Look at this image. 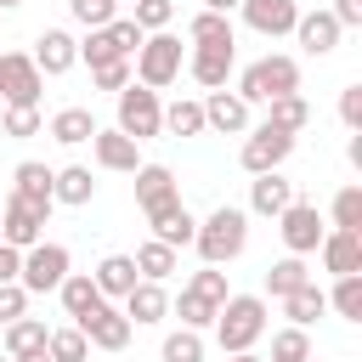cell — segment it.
<instances>
[{
  "mask_svg": "<svg viewBox=\"0 0 362 362\" xmlns=\"http://www.w3.org/2000/svg\"><path fill=\"white\" fill-rule=\"evenodd\" d=\"M74 62H79V40H74L68 28H45V34L34 40V68H40V79L68 74Z\"/></svg>",
  "mask_w": 362,
  "mask_h": 362,
  "instance_id": "obj_12",
  "label": "cell"
},
{
  "mask_svg": "<svg viewBox=\"0 0 362 362\" xmlns=\"http://www.w3.org/2000/svg\"><path fill=\"white\" fill-rule=\"evenodd\" d=\"M17 6H23V0H0V11H17Z\"/></svg>",
  "mask_w": 362,
  "mask_h": 362,
  "instance_id": "obj_53",
  "label": "cell"
},
{
  "mask_svg": "<svg viewBox=\"0 0 362 362\" xmlns=\"http://www.w3.org/2000/svg\"><path fill=\"white\" fill-rule=\"evenodd\" d=\"M181 192H175V175H170V164H141L136 170V204H141V215H153V209H164V204H175Z\"/></svg>",
  "mask_w": 362,
  "mask_h": 362,
  "instance_id": "obj_22",
  "label": "cell"
},
{
  "mask_svg": "<svg viewBox=\"0 0 362 362\" xmlns=\"http://www.w3.org/2000/svg\"><path fill=\"white\" fill-rule=\"evenodd\" d=\"M238 96H243L249 107H255V102L266 107V102H277V96H300V62L283 57V51L249 62V68L238 74Z\"/></svg>",
  "mask_w": 362,
  "mask_h": 362,
  "instance_id": "obj_3",
  "label": "cell"
},
{
  "mask_svg": "<svg viewBox=\"0 0 362 362\" xmlns=\"http://www.w3.org/2000/svg\"><path fill=\"white\" fill-rule=\"evenodd\" d=\"M266 362H311V334L305 328H277Z\"/></svg>",
  "mask_w": 362,
  "mask_h": 362,
  "instance_id": "obj_37",
  "label": "cell"
},
{
  "mask_svg": "<svg viewBox=\"0 0 362 362\" xmlns=\"http://www.w3.org/2000/svg\"><path fill=\"white\" fill-rule=\"evenodd\" d=\"M119 136H130L136 147L141 141H153V136H164V102H158V90H147V85H124L119 90V124H113Z\"/></svg>",
  "mask_w": 362,
  "mask_h": 362,
  "instance_id": "obj_5",
  "label": "cell"
},
{
  "mask_svg": "<svg viewBox=\"0 0 362 362\" xmlns=\"http://www.w3.org/2000/svg\"><path fill=\"white\" fill-rule=\"evenodd\" d=\"M57 294H62V311L79 322L85 311H96L102 305V294H96V283H90V272H68L62 283H57Z\"/></svg>",
  "mask_w": 362,
  "mask_h": 362,
  "instance_id": "obj_28",
  "label": "cell"
},
{
  "mask_svg": "<svg viewBox=\"0 0 362 362\" xmlns=\"http://www.w3.org/2000/svg\"><path fill=\"white\" fill-rule=\"evenodd\" d=\"M334 232H362V187H339L334 192Z\"/></svg>",
  "mask_w": 362,
  "mask_h": 362,
  "instance_id": "obj_38",
  "label": "cell"
},
{
  "mask_svg": "<svg viewBox=\"0 0 362 362\" xmlns=\"http://www.w3.org/2000/svg\"><path fill=\"white\" fill-rule=\"evenodd\" d=\"M209 328H215V339H221V351H226V356L255 351V339L272 328V322H266V300H260V294H226Z\"/></svg>",
  "mask_w": 362,
  "mask_h": 362,
  "instance_id": "obj_2",
  "label": "cell"
},
{
  "mask_svg": "<svg viewBox=\"0 0 362 362\" xmlns=\"http://www.w3.org/2000/svg\"><path fill=\"white\" fill-rule=\"evenodd\" d=\"M288 153H294V136H283V130H272V124H255V130L243 136V147H238V164H243L249 175H272V170L288 164Z\"/></svg>",
  "mask_w": 362,
  "mask_h": 362,
  "instance_id": "obj_8",
  "label": "cell"
},
{
  "mask_svg": "<svg viewBox=\"0 0 362 362\" xmlns=\"http://www.w3.org/2000/svg\"><path fill=\"white\" fill-rule=\"evenodd\" d=\"M40 124H45L40 107H6V119H0V130L17 136V141H23V136H40Z\"/></svg>",
  "mask_w": 362,
  "mask_h": 362,
  "instance_id": "obj_44",
  "label": "cell"
},
{
  "mask_svg": "<svg viewBox=\"0 0 362 362\" xmlns=\"http://www.w3.org/2000/svg\"><path fill=\"white\" fill-rule=\"evenodd\" d=\"M119 311L130 317V328H147V322H164L170 317V294H164V283H136L119 300Z\"/></svg>",
  "mask_w": 362,
  "mask_h": 362,
  "instance_id": "obj_21",
  "label": "cell"
},
{
  "mask_svg": "<svg viewBox=\"0 0 362 362\" xmlns=\"http://www.w3.org/2000/svg\"><path fill=\"white\" fill-rule=\"evenodd\" d=\"M130 6H136V0H130Z\"/></svg>",
  "mask_w": 362,
  "mask_h": 362,
  "instance_id": "obj_55",
  "label": "cell"
},
{
  "mask_svg": "<svg viewBox=\"0 0 362 362\" xmlns=\"http://www.w3.org/2000/svg\"><path fill=\"white\" fill-rule=\"evenodd\" d=\"M45 221H51V209H40V204H28V198H6V209H0V243H11V249H34L40 238H45Z\"/></svg>",
  "mask_w": 362,
  "mask_h": 362,
  "instance_id": "obj_10",
  "label": "cell"
},
{
  "mask_svg": "<svg viewBox=\"0 0 362 362\" xmlns=\"http://www.w3.org/2000/svg\"><path fill=\"white\" fill-rule=\"evenodd\" d=\"M96 198V175L85 170V164H62L57 175H51V204H68V209H85Z\"/></svg>",
  "mask_w": 362,
  "mask_h": 362,
  "instance_id": "obj_23",
  "label": "cell"
},
{
  "mask_svg": "<svg viewBox=\"0 0 362 362\" xmlns=\"http://www.w3.org/2000/svg\"><path fill=\"white\" fill-rule=\"evenodd\" d=\"M74 328L85 334V345H90V351H124V345H130V334H136V328H130V317H124L119 305H107V300H102L96 311H85Z\"/></svg>",
  "mask_w": 362,
  "mask_h": 362,
  "instance_id": "obj_11",
  "label": "cell"
},
{
  "mask_svg": "<svg viewBox=\"0 0 362 362\" xmlns=\"http://www.w3.org/2000/svg\"><path fill=\"white\" fill-rule=\"evenodd\" d=\"M130 260H136V277H141V283H164V277L175 272V249H170V243H158V238H147Z\"/></svg>",
  "mask_w": 362,
  "mask_h": 362,
  "instance_id": "obj_30",
  "label": "cell"
},
{
  "mask_svg": "<svg viewBox=\"0 0 362 362\" xmlns=\"http://www.w3.org/2000/svg\"><path fill=\"white\" fill-rule=\"evenodd\" d=\"M317 255H322V272L356 277V272H362V232H334V226H328V238L317 243Z\"/></svg>",
  "mask_w": 362,
  "mask_h": 362,
  "instance_id": "obj_16",
  "label": "cell"
},
{
  "mask_svg": "<svg viewBox=\"0 0 362 362\" xmlns=\"http://www.w3.org/2000/svg\"><path fill=\"white\" fill-rule=\"evenodd\" d=\"M187 40H192V45H238L232 17H221V11H198V17L187 23Z\"/></svg>",
  "mask_w": 362,
  "mask_h": 362,
  "instance_id": "obj_33",
  "label": "cell"
},
{
  "mask_svg": "<svg viewBox=\"0 0 362 362\" xmlns=\"http://www.w3.org/2000/svg\"><path fill=\"white\" fill-rule=\"evenodd\" d=\"M277 232H283V249L305 260V255H317V243L328 238V221L317 215V204H305V198H294V204H288V209L277 215Z\"/></svg>",
  "mask_w": 362,
  "mask_h": 362,
  "instance_id": "obj_9",
  "label": "cell"
},
{
  "mask_svg": "<svg viewBox=\"0 0 362 362\" xmlns=\"http://www.w3.org/2000/svg\"><path fill=\"white\" fill-rule=\"evenodd\" d=\"M51 175H57V170H45L40 158H23V164L11 170V192L28 198V204H40V209H51Z\"/></svg>",
  "mask_w": 362,
  "mask_h": 362,
  "instance_id": "obj_26",
  "label": "cell"
},
{
  "mask_svg": "<svg viewBox=\"0 0 362 362\" xmlns=\"http://www.w3.org/2000/svg\"><path fill=\"white\" fill-rule=\"evenodd\" d=\"M68 11H74V23H85V28H107V23L119 17V0H68Z\"/></svg>",
  "mask_w": 362,
  "mask_h": 362,
  "instance_id": "obj_42",
  "label": "cell"
},
{
  "mask_svg": "<svg viewBox=\"0 0 362 362\" xmlns=\"http://www.w3.org/2000/svg\"><path fill=\"white\" fill-rule=\"evenodd\" d=\"M328 17H334L339 28H362V0H334Z\"/></svg>",
  "mask_w": 362,
  "mask_h": 362,
  "instance_id": "obj_48",
  "label": "cell"
},
{
  "mask_svg": "<svg viewBox=\"0 0 362 362\" xmlns=\"http://www.w3.org/2000/svg\"><path fill=\"white\" fill-rule=\"evenodd\" d=\"M17 272H23V249L0 243V288H6V283H17Z\"/></svg>",
  "mask_w": 362,
  "mask_h": 362,
  "instance_id": "obj_49",
  "label": "cell"
},
{
  "mask_svg": "<svg viewBox=\"0 0 362 362\" xmlns=\"http://www.w3.org/2000/svg\"><path fill=\"white\" fill-rule=\"evenodd\" d=\"M17 317H28V294H23V283H6L0 288V328L17 322Z\"/></svg>",
  "mask_w": 362,
  "mask_h": 362,
  "instance_id": "obj_46",
  "label": "cell"
},
{
  "mask_svg": "<svg viewBox=\"0 0 362 362\" xmlns=\"http://www.w3.org/2000/svg\"><path fill=\"white\" fill-rule=\"evenodd\" d=\"M45 339H51V328L40 322V317H17V322H6V356H28V351H45Z\"/></svg>",
  "mask_w": 362,
  "mask_h": 362,
  "instance_id": "obj_31",
  "label": "cell"
},
{
  "mask_svg": "<svg viewBox=\"0 0 362 362\" xmlns=\"http://www.w3.org/2000/svg\"><path fill=\"white\" fill-rule=\"evenodd\" d=\"M204 130L249 136V102H243L238 90H209V96H204Z\"/></svg>",
  "mask_w": 362,
  "mask_h": 362,
  "instance_id": "obj_13",
  "label": "cell"
},
{
  "mask_svg": "<svg viewBox=\"0 0 362 362\" xmlns=\"http://www.w3.org/2000/svg\"><path fill=\"white\" fill-rule=\"evenodd\" d=\"M90 153H96L102 170H119V175H136L141 170V147L130 136H119V130H96L90 136Z\"/></svg>",
  "mask_w": 362,
  "mask_h": 362,
  "instance_id": "obj_18",
  "label": "cell"
},
{
  "mask_svg": "<svg viewBox=\"0 0 362 362\" xmlns=\"http://www.w3.org/2000/svg\"><path fill=\"white\" fill-rule=\"evenodd\" d=\"M232 57H238V45H192V51H187V74H192L204 90H226Z\"/></svg>",
  "mask_w": 362,
  "mask_h": 362,
  "instance_id": "obj_14",
  "label": "cell"
},
{
  "mask_svg": "<svg viewBox=\"0 0 362 362\" xmlns=\"http://www.w3.org/2000/svg\"><path fill=\"white\" fill-rule=\"evenodd\" d=\"M90 85H96V90H113V96H119V90L130 85V62H102V68H90Z\"/></svg>",
  "mask_w": 362,
  "mask_h": 362,
  "instance_id": "obj_45",
  "label": "cell"
},
{
  "mask_svg": "<svg viewBox=\"0 0 362 362\" xmlns=\"http://www.w3.org/2000/svg\"><path fill=\"white\" fill-rule=\"evenodd\" d=\"M158 362H204V334H192V328H175V334L164 339Z\"/></svg>",
  "mask_w": 362,
  "mask_h": 362,
  "instance_id": "obj_41",
  "label": "cell"
},
{
  "mask_svg": "<svg viewBox=\"0 0 362 362\" xmlns=\"http://www.w3.org/2000/svg\"><path fill=\"white\" fill-rule=\"evenodd\" d=\"M181 68H187V51H181V40H175V34H147V40H141V51L130 57V79H136V85H147V90L175 85V79H181Z\"/></svg>",
  "mask_w": 362,
  "mask_h": 362,
  "instance_id": "obj_4",
  "label": "cell"
},
{
  "mask_svg": "<svg viewBox=\"0 0 362 362\" xmlns=\"http://www.w3.org/2000/svg\"><path fill=\"white\" fill-rule=\"evenodd\" d=\"M0 362H11V356H0Z\"/></svg>",
  "mask_w": 362,
  "mask_h": 362,
  "instance_id": "obj_54",
  "label": "cell"
},
{
  "mask_svg": "<svg viewBox=\"0 0 362 362\" xmlns=\"http://www.w3.org/2000/svg\"><path fill=\"white\" fill-rule=\"evenodd\" d=\"M339 119H345V130H362V85L339 90Z\"/></svg>",
  "mask_w": 362,
  "mask_h": 362,
  "instance_id": "obj_47",
  "label": "cell"
},
{
  "mask_svg": "<svg viewBox=\"0 0 362 362\" xmlns=\"http://www.w3.org/2000/svg\"><path fill=\"white\" fill-rule=\"evenodd\" d=\"M322 311H328V294H322L317 283H305V288L283 294V317H288V328H311Z\"/></svg>",
  "mask_w": 362,
  "mask_h": 362,
  "instance_id": "obj_29",
  "label": "cell"
},
{
  "mask_svg": "<svg viewBox=\"0 0 362 362\" xmlns=\"http://www.w3.org/2000/svg\"><path fill=\"white\" fill-rule=\"evenodd\" d=\"M305 283H311V266H305L300 255H283V260L266 266V294H272V300H283V294H294V288H305Z\"/></svg>",
  "mask_w": 362,
  "mask_h": 362,
  "instance_id": "obj_27",
  "label": "cell"
},
{
  "mask_svg": "<svg viewBox=\"0 0 362 362\" xmlns=\"http://www.w3.org/2000/svg\"><path fill=\"white\" fill-rule=\"evenodd\" d=\"M328 311H339L345 322H362V272H356V277H334Z\"/></svg>",
  "mask_w": 362,
  "mask_h": 362,
  "instance_id": "obj_36",
  "label": "cell"
},
{
  "mask_svg": "<svg viewBox=\"0 0 362 362\" xmlns=\"http://www.w3.org/2000/svg\"><path fill=\"white\" fill-rule=\"evenodd\" d=\"M238 6H243V0H204V11H221V17H232Z\"/></svg>",
  "mask_w": 362,
  "mask_h": 362,
  "instance_id": "obj_50",
  "label": "cell"
},
{
  "mask_svg": "<svg viewBox=\"0 0 362 362\" xmlns=\"http://www.w3.org/2000/svg\"><path fill=\"white\" fill-rule=\"evenodd\" d=\"M45 351H51V362H90V345H85L79 328H51Z\"/></svg>",
  "mask_w": 362,
  "mask_h": 362,
  "instance_id": "obj_39",
  "label": "cell"
},
{
  "mask_svg": "<svg viewBox=\"0 0 362 362\" xmlns=\"http://www.w3.org/2000/svg\"><path fill=\"white\" fill-rule=\"evenodd\" d=\"M45 130H51V141H62V147H85V141H90L102 124L90 119V107H57Z\"/></svg>",
  "mask_w": 362,
  "mask_h": 362,
  "instance_id": "obj_25",
  "label": "cell"
},
{
  "mask_svg": "<svg viewBox=\"0 0 362 362\" xmlns=\"http://www.w3.org/2000/svg\"><path fill=\"white\" fill-rule=\"evenodd\" d=\"M147 226H153V238L158 243H170V249H187L192 243V232H198V215L175 198V204H164V209H153L147 215Z\"/></svg>",
  "mask_w": 362,
  "mask_h": 362,
  "instance_id": "obj_20",
  "label": "cell"
},
{
  "mask_svg": "<svg viewBox=\"0 0 362 362\" xmlns=\"http://www.w3.org/2000/svg\"><path fill=\"white\" fill-rule=\"evenodd\" d=\"M226 362H266V356H255V351H238V356H226Z\"/></svg>",
  "mask_w": 362,
  "mask_h": 362,
  "instance_id": "obj_52",
  "label": "cell"
},
{
  "mask_svg": "<svg viewBox=\"0 0 362 362\" xmlns=\"http://www.w3.org/2000/svg\"><path fill=\"white\" fill-rule=\"evenodd\" d=\"M40 90H45V79H40L34 57L0 51V102L6 107H40Z\"/></svg>",
  "mask_w": 362,
  "mask_h": 362,
  "instance_id": "obj_7",
  "label": "cell"
},
{
  "mask_svg": "<svg viewBox=\"0 0 362 362\" xmlns=\"http://www.w3.org/2000/svg\"><path fill=\"white\" fill-rule=\"evenodd\" d=\"M170 17H175V0H136V11H130V23L141 34H164Z\"/></svg>",
  "mask_w": 362,
  "mask_h": 362,
  "instance_id": "obj_40",
  "label": "cell"
},
{
  "mask_svg": "<svg viewBox=\"0 0 362 362\" xmlns=\"http://www.w3.org/2000/svg\"><path fill=\"white\" fill-rule=\"evenodd\" d=\"M192 249L204 255V266H226V260H238V255L249 249V209H238V204L209 209V215L198 221V232H192Z\"/></svg>",
  "mask_w": 362,
  "mask_h": 362,
  "instance_id": "obj_1",
  "label": "cell"
},
{
  "mask_svg": "<svg viewBox=\"0 0 362 362\" xmlns=\"http://www.w3.org/2000/svg\"><path fill=\"white\" fill-rule=\"evenodd\" d=\"M170 311L181 317V328H192V334H204L209 322H215V300H204V294H192V288H181V300H170Z\"/></svg>",
  "mask_w": 362,
  "mask_h": 362,
  "instance_id": "obj_35",
  "label": "cell"
},
{
  "mask_svg": "<svg viewBox=\"0 0 362 362\" xmlns=\"http://www.w3.org/2000/svg\"><path fill=\"white\" fill-rule=\"evenodd\" d=\"M74 272V255L62 249V243H34V249H23V272H17V283H23V294H51L62 277Z\"/></svg>",
  "mask_w": 362,
  "mask_h": 362,
  "instance_id": "obj_6",
  "label": "cell"
},
{
  "mask_svg": "<svg viewBox=\"0 0 362 362\" xmlns=\"http://www.w3.org/2000/svg\"><path fill=\"white\" fill-rule=\"evenodd\" d=\"M11 362H51V351H28V356H11Z\"/></svg>",
  "mask_w": 362,
  "mask_h": 362,
  "instance_id": "obj_51",
  "label": "cell"
},
{
  "mask_svg": "<svg viewBox=\"0 0 362 362\" xmlns=\"http://www.w3.org/2000/svg\"><path fill=\"white\" fill-rule=\"evenodd\" d=\"M187 288H192V294H204V300H215V305H221V300L232 294V288H226V272H221V266H204V272H192V277H187Z\"/></svg>",
  "mask_w": 362,
  "mask_h": 362,
  "instance_id": "obj_43",
  "label": "cell"
},
{
  "mask_svg": "<svg viewBox=\"0 0 362 362\" xmlns=\"http://www.w3.org/2000/svg\"><path fill=\"white\" fill-rule=\"evenodd\" d=\"M164 130L170 136H204V102H192V96L164 102Z\"/></svg>",
  "mask_w": 362,
  "mask_h": 362,
  "instance_id": "obj_34",
  "label": "cell"
},
{
  "mask_svg": "<svg viewBox=\"0 0 362 362\" xmlns=\"http://www.w3.org/2000/svg\"><path fill=\"white\" fill-rule=\"evenodd\" d=\"M90 283H96L102 300H124L141 277H136V260H130V255H102V266L90 272Z\"/></svg>",
  "mask_w": 362,
  "mask_h": 362,
  "instance_id": "obj_24",
  "label": "cell"
},
{
  "mask_svg": "<svg viewBox=\"0 0 362 362\" xmlns=\"http://www.w3.org/2000/svg\"><path fill=\"white\" fill-rule=\"evenodd\" d=\"M288 204H294V181H283L277 170L249 181V215H260V221H277Z\"/></svg>",
  "mask_w": 362,
  "mask_h": 362,
  "instance_id": "obj_19",
  "label": "cell"
},
{
  "mask_svg": "<svg viewBox=\"0 0 362 362\" xmlns=\"http://www.w3.org/2000/svg\"><path fill=\"white\" fill-rule=\"evenodd\" d=\"M266 124H272V130H283V136H300V130L311 124L305 96H277V102H266Z\"/></svg>",
  "mask_w": 362,
  "mask_h": 362,
  "instance_id": "obj_32",
  "label": "cell"
},
{
  "mask_svg": "<svg viewBox=\"0 0 362 362\" xmlns=\"http://www.w3.org/2000/svg\"><path fill=\"white\" fill-rule=\"evenodd\" d=\"M339 34H345V28H339L328 11H300V17H294V40H300L305 57H328V51L339 45Z\"/></svg>",
  "mask_w": 362,
  "mask_h": 362,
  "instance_id": "obj_17",
  "label": "cell"
},
{
  "mask_svg": "<svg viewBox=\"0 0 362 362\" xmlns=\"http://www.w3.org/2000/svg\"><path fill=\"white\" fill-rule=\"evenodd\" d=\"M238 11H243V23H249L255 34H266V40L294 34V17H300V6H294V0H243Z\"/></svg>",
  "mask_w": 362,
  "mask_h": 362,
  "instance_id": "obj_15",
  "label": "cell"
}]
</instances>
